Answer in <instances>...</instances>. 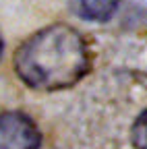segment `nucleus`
Wrapping results in <instances>:
<instances>
[{
  "mask_svg": "<svg viewBox=\"0 0 147 149\" xmlns=\"http://www.w3.org/2000/svg\"><path fill=\"white\" fill-rule=\"evenodd\" d=\"M15 72L27 87L62 91L77 85L91 68L87 40L70 25L56 23L35 31L15 52Z\"/></svg>",
  "mask_w": 147,
  "mask_h": 149,
  "instance_id": "f257e3e1",
  "label": "nucleus"
},
{
  "mask_svg": "<svg viewBox=\"0 0 147 149\" xmlns=\"http://www.w3.org/2000/svg\"><path fill=\"white\" fill-rule=\"evenodd\" d=\"M72 15L87 23H108L118 10L120 0H68Z\"/></svg>",
  "mask_w": 147,
  "mask_h": 149,
  "instance_id": "7ed1b4c3",
  "label": "nucleus"
},
{
  "mask_svg": "<svg viewBox=\"0 0 147 149\" xmlns=\"http://www.w3.org/2000/svg\"><path fill=\"white\" fill-rule=\"evenodd\" d=\"M42 133L35 120L21 110L0 114V149H40Z\"/></svg>",
  "mask_w": 147,
  "mask_h": 149,
  "instance_id": "f03ea898",
  "label": "nucleus"
},
{
  "mask_svg": "<svg viewBox=\"0 0 147 149\" xmlns=\"http://www.w3.org/2000/svg\"><path fill=\"white\" fill-rule=\"evenodd\" d=\"M131 141L135 149H147V108L135 118L131 128Z\"/></svg>",
  "mask_w": 147,
  "mask_h": 149,
  "instance_id": "20e7f679",
  "label": "nucleus"
},
{
  "mask_svg": "<svg viewBox=\"0 0 147 149\" xmlns=\"http://www.w3.org/2000/svg\"><path fill=\"white\" fill-rule=\"evenodd\" d=\"M2 54H4V40L0 37V58H2Z\"/></svg>",
  "mask_w": 147,
  "mask_h": 149,
  "instance_id": "39448f33",
  "label": "nucleus"
}]
</instances>
